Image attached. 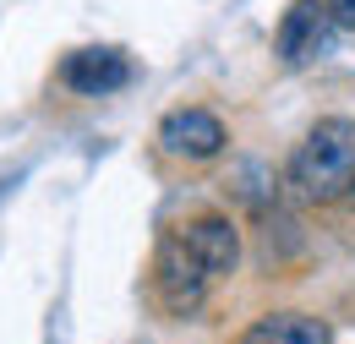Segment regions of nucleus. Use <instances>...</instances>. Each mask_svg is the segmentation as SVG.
<instances>
[{
	"mask_svg": "<svg viewBox=\"0 0 355 344\" xmlns=\"http://www.w3.org/2000/svg\"><path fill=\"white\" fill-rule=\"evenodd\" d=\"M284 186L295 203L311 208L345 203V191L355 186V115H322L284 159Z\"/></svg>",
	"mask_w": 355,
	"mask_h": 344,
	"instance_id": "nucleus-1",
	"label": "nucleus"
},
{
	"mask_svg": "<svg viewBox=\"0 0 355 344\" xmlns=\"http://www.w3.org/2000/svg\"><path fill=\"white\" fill-rule=\"evenodd\" d=\"M208 290H214V273L191 257V246L180 241L175 230L159 235V246H153V268H148V301L159 306V317H170V322L197 317L202 301H208Z\"/></svg>",
	"mask_w": 355,
	"mask_h": 344,
	"instance_id": "nucleus-2",
	"label": "nucleus"
},
{
	"mask_svg": "<svg viewBox=\"0 0 355 344\" xmlns=\"http://www.w3.org/2000/svg\"><path fill=\"white\" fill-rule=\"evenodd\" d=\"M153 142L175 164H214V159H224V148H230V126H224L214 110H202V104H180V110H170L159 121Z\"/></svg>",
	"mask_w": 355,
	"mask_h": 344,
	"instance_id": "nucleus-3",
	"label": "nucleus"
},
{
	"mask_svg": "<svg viewBox=\"0 0 355 344\" xmlns=\"http://www.w3.org/2000/svg\"><path fill=\"white\" fill-rule=\"evenodd\" d=\"M334 33L339 28H334L328 0H290V11L279 17V33H273V55L284 66H306V60H317L328 49Z\"/></svg>",
	"mask_w": 355,
	"mask_h": 344,
	"instance_id": "nucleus-4",
	"label": "nucleus"
},
{
	"mask_svg": "<svg viewBox=\"0 0 355 344\" xmlns=\"http://www.w3.org/2000/svg\"><path fill=\"white\" fill-rule=\"evenodd\" d=\"M60 83L83 98H104V93H121L132 83V60L115 44H88V49H71L60 60Z\"/></svg>",
	"mask_w": 355,
	"mask_h": 344,
	"instance_id": "nucleus-5",
	"label": "nucleus"
},
{
	"mask_svg": "<svg viewBox=\"0 0 355 344\" xmlns=\"http://www.w3.org/2000/svg\"><path fill=\"white\" fill-rule=\"evenodd\" d=\"M175 235L191 246V257L202 262L214 279H224V273L241 268V224L230 214H197V218H186Z\"/></svg>",
	"mask_w": 355,
	"mask_h": 344,
	"instance_id": "nucleus-6",
	"label": "nucleus"
},
{
	"mask_svg": "<svg viewBox=\"0 0 355 344\" xmlns=\"http://www.w3.org/2000/svg\"><path fill=\"white\" fill-rule=\"evenodd\" d=\"M241 344H334V328L317 311H268L241 334Z\"/></svg>",
	"mask_w": 355,
	"mask_h": 344,
	"instance_id": "nucleus-7",
	"label": "nucleus"
},
{
	"mask_svg": "<svg viewBox=\"0 0 355 344\" xmlns=\"http://www.w3.org/2000/svg\"><path fill=\"white\" fill-rule=\"evenodd\" d=\"M328 11H334V28H339V33L355 28V0H328Z\"/></svg>",
	"mask_w": 355,
	"mask_h": 344,
	"instance_id": "nucleus-8",
	"label": "nucleus"
},
{
	"mask_svg": "<svg viewBox=\"0 0 355 344\" xmlns=\"http://www.w3.org/2000/svg\"><path fill=\"white\" fill-rule=\"evenodd\" d=\"M345 208H355V186H350V191H345Z\"/></svg>",
	"mask_w": 355,
	"mask_h": 344,
	"instance_id": "nucleus-9",
	"label": "nucleus"
}]
</instances>
